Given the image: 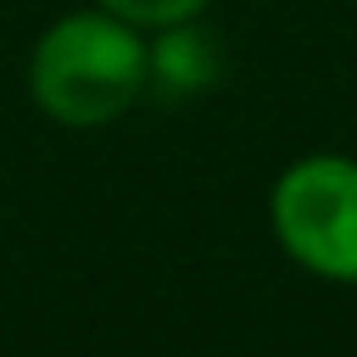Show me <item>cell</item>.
I'll list each match as a JSON object with an SVG mask.
<instances>
[{
	"label": "cell",
	"instance_id": "1",
	"mask_svg": "<svg viewBox=\"0 0 357 357\" xmlns=\"http://www.w3.org/2000/svg\"><path fill=\"white\" fill-rule=\"evenodd\" d=\"M30 93L64 128H103L147 93V45L108 10L54 20L30 54Z\"/></svg>",
	"mask_w": 357,
	"mask_h": 357
},
{
	"label": "cell",
	"instance_id": "2",
	"mask_svg": "<svg viewBox=\"0 0 357 357\" xmlns=\"http://www.w3.org/2000/svg\"><path fill=\"white\" fill-rule=\"evenodd\" d=\"M269 220L294 264L318 279L357 284V162L303 157L269 191Z\"/></svg>",
	"mask_w": 357,
	"mask_h": 357
},
{
	"label": "cell",
	"instance_id": "3",
	"mask_svg": "<svg viewBox=\"0 0 357 357\" xmlns=\"http://www.w3.org/2000/svg\"><path fill=\"white\" fill-rule=\"evenodd\" d=\"M220 79H225V45L201 20L162 25L157 40L147 45V89L167 103L201 98Z\"/></svg>",
	"mask_w": 357,
	"mask_h": 357
},
{
	"label": "cell",
	"instance_id": "4",
	"mask_svg": "<svg viewBox=\"0 0 357 357\" xmlns=\"http://www.w3.org/2000/svg\"><path fill=\"white\" fill-rule=\"evenodd\" d=\"M211 0H98V10L137 25V30H162V25H176V20H196Z\"/></svg>",
	"mask_w": 357,
	"mask_h": 357
}]
</instances>
